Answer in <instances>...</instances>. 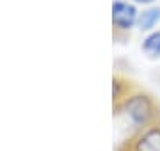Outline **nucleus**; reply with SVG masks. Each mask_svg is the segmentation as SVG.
Returning <instances> with one entry per match:
<instances>
[{
	"label": "nucleus",
	"mask_w": 160,
	"mask_h": 151,
	"mask_svg": "<svg viewBox=\"0 0 160 151\" xmlns=\"http://www.w3.org/2000/svg\"><path fill=\"white\" fill-rule=\"evenodd\" d=\"M128 94H126V84L121 80L119 76H116L114 80H112V98H114L116 105L123 101Z\"/></svg>",
	"instance_id": "obj_6"
},
{
	"label": "nucleus",
	"mask_w": 160,
	"mask_h": 151,
	"mask_svg": "<svg viewBox=\"0 0 160 151\" xmlns=\"http://www.w3.org/2000/svg\"><path fill=\"white\" fill-rule=\"evenodd\" d=\"M139 11L133 4L126 2H114L112 4V23L121 30H130L133 25H137Z\"/></svg>",
	"instance_id": "obj_3"
},
{
	"label": "nucleus",
	"mask_w": 160,
	"mask_h": 151,
	"mask_svg": "<svg viewBox=\"0 0 160 151\" xmlns=\"http://www.w3.org/2000/svg\"><path fill=\"white\" fill-rule=\"evenodd\" d=\"M133 2H137V4H153L155 0H133Z\"/></svg>",
	"instance_id": "obj_7"
},
{
	"label": "nucleus",
	"mask_w": 160,
	"mask_h": 151,
	"mask_svg": "<svg viewBox=\"0 0 160 151\" xmlns=\"http://www.w3.org/2000/svg\"><path fill=\"white\" fill-rule=\"evenodd\" d=\"M142 52L149 59H160V30L149 32L142 39Z\"/></svg>",
	"instance_id": "obj_5"
},
{
	"label": "nucleus",
	"mask_w": 160,
	"mask_h": 151,
	"mask_svg": "<svg viewBox=\"0 0 160 151\" xmlns=\"http://www.w3.org/2000/svg\"><path fill=\"white\" fill-rule=\"evenodd\" d=\"M158 22H160V7H149V9H146V11L139 12L137 27L141 30L153 32V29L157 27Z\"/></svg>",
	"instance_id": "obj_4"
},
{
	"label": "nucleus",
	"mask_w": 160,
	"mask_h": 151,
	"mask_svg": "<svg viewBox=\"0 0 160 151\" xmlns=\"http://www.w3.org/2000/svg\"><path fill=\"white\" fill-rule=\"evenodd\" d=\"M126 151H160V123L133 134L126 142Z\"/></svg>",
	"instance_id": "obj_2"
},
{
	"label": "nucleus",
	"mask_w": 160,
	"mask_h": 151,
	"mask_svg": "<svg viewBox=\"0 0 160 151\" xmlns=\"http://www.w3.org/2000/svg\"><path fill=\"white\" fill-rule=\"evenodd\" d=\"M116 114H121L125 121L130 124L132 132L137 134L144 128L160 123V107L153 96L144 91L130 93L123 101L116 105Z\"/></svg>",
	"instance_id": "obj_1"
}]
</instances>
